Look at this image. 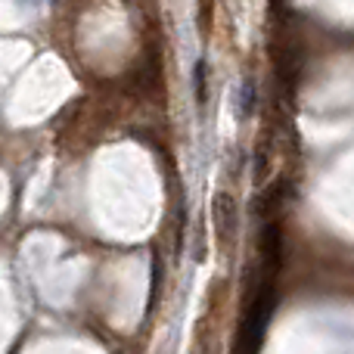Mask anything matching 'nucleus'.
Segmentation results:
<instances>
[{"mask_svg":"<svg viewBox=\"0 0 354 354\" xmlns=\"http://www.w3.org/2000/svg\"><path fill=\"white\" fill-rule=\"evenodd\" d=\"M239 97H243V106H239V118H249L252 115V103H255V91H252V84L245 81L243 91H239Z\"/></svg>","mask_w":354,"mask_h":354,"instance_id":"obj_3","label":"nucleus"},{"mask_svg":"<svg viewBox=\"0 0 354 354\" xmlns=\"http://www.w3.org/2000/svg\"><path fill=\"white\" fill-rule=\"evenodd\" d=\"M193 84H196V103L199 106H205V100H208V68H205V62H196V68H193Z\"/></svg>","mask_w":354,"mask_h":354,"instance_id":"obj_2","label":"nucleus"},{"mask_svg":"<svg viewBox=\"0 0 354 354\" xmlns=\"http://www.w3.org/2000/svg\"><path fill=\"white\" fill-rule=\"evenodd\" d=\"M212 227H214V245L218 252H230L239 236V205L230 189H218L212 196Z\"/></svg>","mask_w":354,"mask_h":354,"instance_id":"obj_1","label":"nucleus"}]
</instances>
